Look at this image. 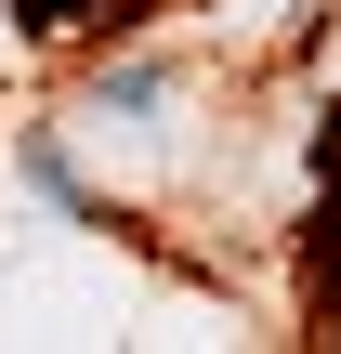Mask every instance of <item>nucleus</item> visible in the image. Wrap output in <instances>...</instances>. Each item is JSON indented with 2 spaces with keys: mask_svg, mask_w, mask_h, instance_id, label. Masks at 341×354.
<instances>
[{
  "mask_svg": "<svg viewBox=\"0 0 341 354\" xmlns=\"http://www.w3.org/2000/svg\"><path fill=\"white\" fill-rule=\"evenodd\" d=\"M302 315H341V118L315 131V236H302Z\"/></svg>",
  "mask_w": 341,
  "mask_h": 354,
  "instance_id": "obj_1",
  "label": "nucleus"
},
{
  "mask_svg": "<svg viewBox=\"0 0 341 354\" xmlns=\"http://www.w3.org/2000/svg\"><path fill=\"white\" fill-rule=\"evenodd\" d=\"M92 13H105V0H13L26 39H66V26H92ZM105 26H118V13H105Z\"/></svg>",
  "mask_w": 341,
  "mask_h": 354,
  "instance_id": "obj_2",
  "label": "nucleus"
}]
</instances>
